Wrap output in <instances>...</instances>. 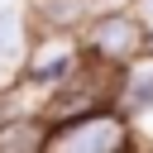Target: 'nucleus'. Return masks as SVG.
I'll list each match as a JSON object with an SVG mask.
<instances>
[{"instance_id":"3","label":"nucleus","mask_w":153,"mask_h":153,"mask_svg":"<svg viewBox=\"0 0 153 153\" xmlns=\"http://www.w3.org/2000/svg\"><path fill=\"white\" fill-rule=\"evenodd\" d=\"M143 43H148V29L124 10H105L86 24V53L100 62H129L143 53Z\"/></svg>"},{"instance_id":"1","label":"nucleus","mask_w":153,"mask_h":153,"mask_svg":"<svg viewBox=\"0 0 153 153\" xmlns=\"http://www.w3.org/2000/svg\"><path fill=\"white\" fill-rule=\"evenodd\" d=\"M43 148H53V153H120V148H129V124L115 110L96 105V110H86L76 120L48 124Z\"/></svg>"},{"instance_id":"2","label":"nucleus","mask_w":153,"mask_h":153,"mask_svg":"<svg viewBox=\"0 0 153 153\" xmlns=\"http://www.w3.org/2000/svg\"><path fill=\"white\" fill-rule=\"evenodd\" d=\"M105 81H110V72H100V67H72L57 86H48L53 96H48V105H43L33 120H43V124H62V120H76V115L105 105L110 91H115V86H105Z\"/></svg>"},{"instance_id":"4","label":"nucleus","mask_w":153,"mask_h":153,"mask_svg":"<svg viewBox=\"0 0 153 153\" xmlns=\"http://www.w3.org/2000/svg\"><path fill=\"white\" fill-rule=\"evenodd\" d=\"M76 67V43L57 29V33H48V38H38L33 48H29V57H24V86H33V91H48V86H57L67 72Z\"/></svg>"},{"instance_id":"8","label":"nucleus","mask_w":153,"mask_h":153,"mask_svg":"<svg viewBox=\"0 0 153 153\" xmlns=\"http://www.w3.org/2000/svg\"><path fill=\"white\" fill-rule=\"evenodd\" d=\"M91 5H115V0H91Z\"/></svg>"},{"instance_id":"7","label":"nucleus","mask_w":153,"mask_h":153,"mask_svg":"<svg viewBox=\"0 0 153 153\" xmlns=\"http://www.w3.org/2000/svg\"><path fill=\"white\" fill-rule=\"evenodd\" d=\"M86 10H96V5H91V0H38V14H43L48 29H67V24H76Z\"/></svg>"},{"instance_id":"5","label":"nucleus","mask_w":153,"mask_h":153,"mask_svg":"<svg viewBox=\"0 0 153 153\" xmlns=\"http://www.w3.org/2000/svg\"><path fill=\"white\" fill-rule=\"evenodd\" d=\"M124 100L134 110H148L153 105V57H129V72H124Z\"/></svg>"},{"instance_id":"6","label":"nucleus","mask_w":153,"mask_h":153,"mask_svg":"<svg viewBox=\"0 0 153 153\" xmlns=\"http://www.w3.org/2000/svg\"><path fill=\"white\" fill-rule=\"evenodd\" d=\"M24 38H29V14L14 10V5H5L0 10V62L19 57L24 53Z\"/></svg>"}]
</instances>
